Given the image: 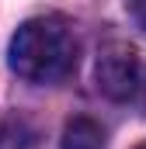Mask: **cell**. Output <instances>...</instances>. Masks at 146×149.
<instances>
[{
  "mask_svg": "<svg viewBox=\"0 0 146 149\" xmlns=\"http://www.w3.org/2000/svg\"><path fill=\"white\" fill-rule=\"evenodd\" d=\"M136 149H146V142H143V146H136Z\"/></svg>",
  "mask_w": 146,
  "mask_h": 149,
  "instance_id": "6",
  "label": "cell"
},
{
  "mask_svg": "<svg viewBox=\"0 0 146 149\" xmlns=\"http://www.w3.org/2000/svg\"><path fill=\"white\" fill-rule=\"evenodd\" d=\"M125 7H129L132 21H136V24L146 31V0H125Z\"/></svg>",
  "mask_w": 146,
  "mask_h": 149,
  "instance_id": "5",
  "label": "cell"
},
{
  "mask_svg": "<svg viewBox=\"0 0 146 149\" xmlns=\"http://www.w3.org/2000/svg\"><path fill=\"white\" fill-rule=\"evenodd\" d=\"M42 142V132L32 118L11 111L0 114V149H38Z\"/></svg>",
  "mask_w": 146,
  "mask_h": 149,
  "instance_id": "3",
  "label": "cell"
},
{
  "mask_svg": "<svg viewBox=\"0 0 146 149\" xmlns=\"http://www.w3.org/2000/svg\"><path fill=\"white\" fill-rule=\"evenodd\" d=\"M59 149H105V128L94 118H73L63 128V142Z\"/></svg>",
  "mask_w": 146,
  "mask_h": 149,
  "instance_id": "4",
  "label": "cell"
},
{
  "mask_svg": "<svg viewBox=\"0 0 146 149\" xmlns=\"http://www.w3.org/2000/svg\"><path fill=\"white\" fill-rule=\"evenodd\" d=\"M94 83L108 101H132L146 83V73H143V63H139L136 49L125 45V42L101 45L98 63H94Z\"/></svg>",
  "mask_w": 146,
  "mask_h": 149,
  "instance_id": "2",
  "label": "cell"
},
{
  "mask_svg": "<svg viewBox=\"0 0 146 149\" xmlns=\"http://www.w3.org/2000/svg\"><path fill=\"white\" fill-rule=\"evenodd\" d=\"M80 38L59 14L25 21L11 38V70L28 83H59L77 70Z\"/></svg>",
  "mask_w": 146,
  "mask_h": 149,
  "instance_id": "1",
  "label": "cell"
},
{
  "mask_svg": "<svg viewBox=\"0 0 146 149\" xmlns=\"http://www.w3.org/2000/svg\"><path fill=\"white\" fill-rule=\"evenodd\" d=\"M143 90H146V83H143Z\"/></svg>",
  "mask_w": 146,
  "mask_h": 149,
  "instance_id": "7",
  "label": "cell"
}]
</instances>
